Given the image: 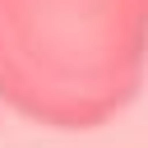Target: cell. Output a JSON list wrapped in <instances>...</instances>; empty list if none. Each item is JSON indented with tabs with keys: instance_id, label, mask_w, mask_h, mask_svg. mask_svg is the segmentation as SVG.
I'll return each mask as SVG.
<instances>
[{
	"instance_id": "obj_1",
	"label": "cell",
	"mask_w": 148,
	"mask_h": 148,
	"mask_svg": "<svg viewBox=\"0 0 148 148\" xmlns=\"http://www.w3.org/2000/svg\"><path fill=\"white\" fill-rule=\"evenodd\" d=\"M148 79V0H0V106L46 130L116 120Z\"/></svg>"
}]
</instances>
